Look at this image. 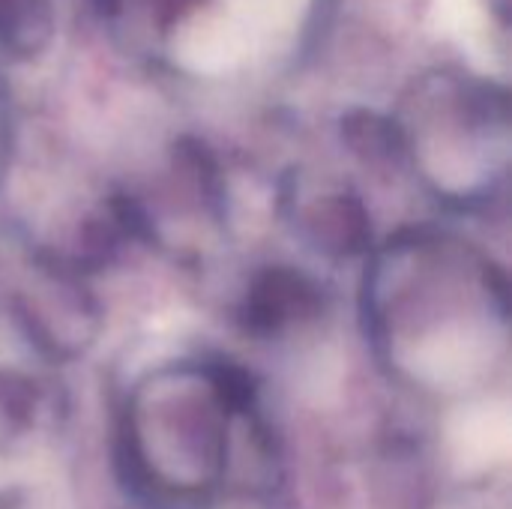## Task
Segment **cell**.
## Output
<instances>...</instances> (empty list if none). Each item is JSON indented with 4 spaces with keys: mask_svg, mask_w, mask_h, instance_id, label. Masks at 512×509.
I'll list each match as a JSON object with an SVG mask.
<instances>
[{
    "mask_svg": "<svg viewBox=\"0 0 512 509\" xmlns=\"http://www.w3.org/2000/svg\"><path fill=\"white\" fill-rule=\"evenodd\" d=\"M51 36V0H0V42L15 54H36Z\"/></svg>",
    "mask_w": 512,
    "mask_h": 509,
    "instance_id": "6da1fadb",
    "label": "cell"
},
{
    "mask_svg": "<svg viewBox=\"0 0 512 509\" xmlns=\"http://www.w3.org/2000/svg\"><path fill=\"white\" fill-rule=\"evenodd\" d=\"M93 6H96V12H99V15L111 18V15H117V12H120L123 0H93Z\"/></svg>",
    "mask_w": 512,
    "mask_h": 509,
    "instance_id": "7a4b0ae2",
    "label": "cell"
}]
</instances>
